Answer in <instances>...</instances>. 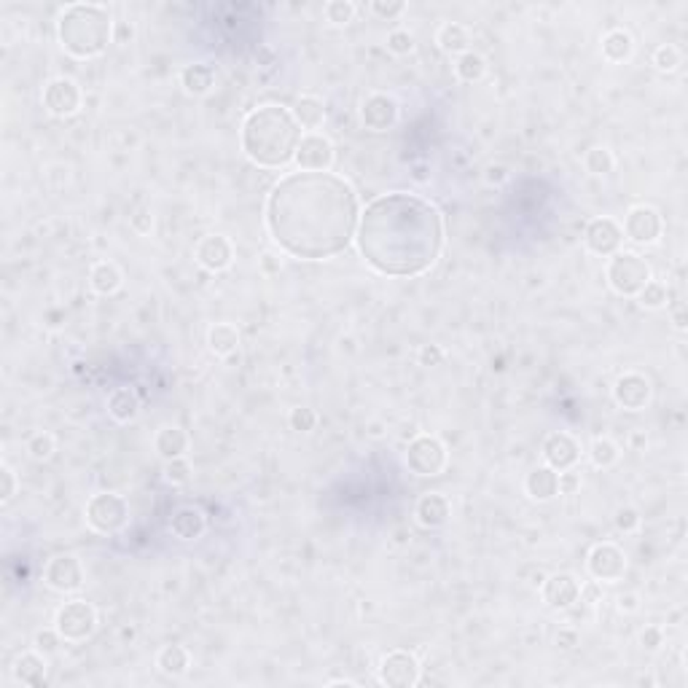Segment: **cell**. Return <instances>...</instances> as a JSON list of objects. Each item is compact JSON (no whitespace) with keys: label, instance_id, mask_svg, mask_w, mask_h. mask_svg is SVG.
Instances as JSON below:
<instances>
[{"label":"cell","instance_id":"obj_50","mask_svg":"<svg viewBox=\"0 0 688 688\" xmlns=\"http://www.w3.org/2000/svg\"><path fill=\"white\" fill-rule=\"evenodd\" d=\"M130 226L138 231V234H151L154 231V213L148 207H138L132 215H130Z\"/></svg>","mask_w":688,"mask_h":688},{"label":"cell","instance_id":"obj_54","mask_svg":"<svg viewBox=\"0 0 688 688\" xmlns=\"http://www.w3.org/2000/svg\"><path fill=\"white\" fill-rule=\"evenodd\" d=\"M508 178H511V172H508L506 164H490V167L484 170V180H487L490 186H503Z\"/></svg>","mask_w":688,"mask_h":688},{"label":"cell","instance_id":"obj_27","mask_svg":"<svg viewBox=\"0 0 688 688\" xmlns=\"http://www.w3.org/2000/svg\"><path fill=\"white\" fill-rule=\"evenodd\" d=\"M89 288L97 296H116L124 288V269L116 261H97L89 269Z\"/></svg>","mask_w":688,"mask_h":688},{"label":"cell","instance_id":"obj_40","mask_svg":"<svg viewBox=\"0 0 688 688\" xmlns=\"http://www.w3.org/2000/svg\"><path fill=\"white\" fill-rule=\"evenodd\" d=\"M680 65H683V52L675 46V44H661V46H656V52H653V68L659 71V73H675V71H680Z\"/></svg>","mask_w":688,"mask_h":688},{"label":"cell","instance_id":"obj_31","mask_svg":"<svg viewBox=\"0 0 688 688\" xmlns=\"http://www.w3.org/2000/svg\"><path fill=\"white\" fill-rule=\"evenodd\" d=\"M156 669L167 677H183L191 669V650L180 642H170L156 653Z\"/></svg>","mask_w":688,"mask_h":688},{"label":"cell","instance_id":"obj_53","mask_svg":"<svg viewBox=\"0 0 688 688\" xmlns=\"http://www.w3.org/2000/svg\"><path fill=\"white\" fill-rule=\"evenodd\" d=\"M578 645H581V634H578L573 626H562V629L557 632V648L573 650V648H578Z\"/></svg>","mask_w":688,"mask_h":688},{"label":"cell","instance_id":"obj_22","mask_svg":"<svg viewBox=\"0 0 688 688\" xmlns=\"http://www.w3.org/2000/svg\"><path fill=\"white\" fill-rule=\"evenodd\" d=\"M12 675L20 685H30V688H41L46 685L49 680V661H46V653L41 650H25L14 659V667H12Z\"/></svg>","mask_w":688,"mask_h":688},{"label":"cell","instance_id":"obj_38","mask_svg":"<svg viewBox=\"0 0 688 688\" xmlns=\"http://www.w3.org/2000/svg\"><path fill=\"white\" fill-rule=\"evenodd\" d=\"M25 452H28L30 460L46 463V460H52V455L57 452V439H55L49 431H38V433H33V436L28 439Z\"/></svg>","mask_w":688,"mask_h":688},{"label":"cell","instance_id":"obj_43","mask_svg":"<svg viewBox=\"0 0 688 688\" xmlns=\"http://www.w3.org/2000/svg\"><path fill=\"white\" fill-rule=\"evenodd\" d=\"M369 9H372V14H374L377 20H382V22H396V20H401V17L407 14L409 6L404 4V0H374Z\"/></svg>","mask_w":688,"mask_h":688},{"label":"cell","instance_id":"obj_4","mask_svg":"<svg viewBox=\"0 0 688 688\" xmlns=\"http://www.w3.org/2000/svg\"><path fill=\"white\" fill-rule=\"evenodd\" d=\"M57 41L76 60L100 57L113 44V20L108 6L71 4L57 20Z\"/></svg>","mask_w":688,"mask_h":688},{"label":"cell","instance_id":"obj_58","mask_svg":"<svg viewBox=\"0 0 688 688\" xmlns=\"http://www.w3.org/2000/svg\"><path fill=\"white\" fill-rule=\"evenodd\" d=\"M412 170H415V180H417V183H428V180H431L428 164H415Z\"/></svg>","mask_w":688,"mask_h":688},{"label":"cell","instance_id":"obj_45","mask_svg":"<svg viewBox=\"0 0 688 688\" xmlns=\"http://www.w3.org/2000/svg\"><path fill=\"white\" fill-rule=\"evenodd\" d=\"M613 522H616V530L624 533V535H632V533H637V530L642 527V516H640V511H637L634 506H621V508H616Z\"/></svg>","mask_w":688,"mask_h":688},{"label":"cell","instance_id":"obj_32","mask_svg":"<svg viewBox=\"0 0 688 688\" xmlns=\"http://www.w3.org/2000/svg\"><path fill=\"white\" fill-rule=\"evenodd\" d=\"M207 348L218 358H229L239 350V331L234 323H215L207 328Z\"/></svg>","mask_w":688,"mask_h":688},{"label":"cell","instance_id":"obj_2","mask_svg":"<svg viewBox=\"0 0 688 688\" xmlns=\"http://www.w3.org/2000/svg\"><path fill=\"white\" fill-rule=\"evenodd\" d=\"M356 248L385 277H420L444 250V218L428 199L390 191L361 210Z\"/></svg>","mask_w":688,"mask_h":688},{"label":"cell","instance_id":"obj_46","mask_svg":"<svg viewBox=\"0 0 688 688\" xmlns=\"http://www.w3.org/2000/svg\"><path fill=\"white\" fill-rule=\"evenodd\" d=\"M17 492H20V476L9 463H4L0 466V503L4 506L12 503Z\"/></svg>","mask_w":688,"mask_h":688},{"label":"cell","instance_id":"obj_37","mask_svg":"<svg viewBox=\"0 0 688 688\" xmlns=\"http://www.w3.org/2000/svg\"><path fill=\"white\" fill-rule=\"evenodd\" d=\"M323 14H325V22H331L333 28H348L356 20L358 6L353 0H328L323 6Z\"/></svg>","mask_w":688,"mask_h":688},{"label":"cell","instance_id":"obj_23","mask_svg":"<svg viewBox=\"0 0 688 688\" xmlns=\"http://www.w3.org/2000/svg\"><path fill=\"white\" fill-rule=\"evenodd\" d=\"M524 492L530 500L535 503H551L559 495V471L543 466H535L527 476H524Z\"/></svg>","mask_w":688,"mask_h":688},{"label":"cell","instance_id":"obj_60","mask_svg":"<svg viewBox=\"0 0 688 688\" xmlns=\"http://www.w3.org/2000/svg\"><path fill=\"white\" fill-rule=\"evenodd\" d=\"M369 436L372 439H382L385 436V425L382 423H369Z\"/></svg>","mask_w":688,"mask_h":688},{"label":"cell","instance_id":"obj_41","mask_svg":"<svg viewBox=\"0 0 688 688\" xmlns=\"http://www.w3.org/2000/svg\"><path fill=\"white\" fill-rule=\"evenodd\" d=\"M385 46H388V52L396 55V57H409V55L417 49V38H415L412 30L399 28V30H390V33H388Z\"/></svg>","mask_w":688,"mask_h":688},{"label":"cell","instance_id":"obj_57","mask_svg":"<svg viewBox=\"0 0 688 688\" xmlns=\"http://www.w3.org/2000/svg\"><path fill=\"white\" fill-rule=\"evenodd\" d=\"M546 575H549V573H546L543 567H533V575H524V583H527L530 589H535V592H538V589L543 586Z\"/></svg>","mask_w":688,"mask_h":688},{"label":"cell","instance_id":"obj_52","mask_svg":"<svg viewBox=\"0 0 688 688\" xmlns=\"http://www.w3.org/2000/svg\"><path fill=\"white\" fill-rule=\"evenodd\" d=\"M135 41V25L127 20H116L113 22V44L116 46H130Z\"/></svg>","mask_w":688,"mask_h":688},{"label":"cell","instance_id":"obj_29","mask_svg":"<svg viewBox=\"0 0 688 688\" xmlns=\"http://www.w3.org/2000/svg\"><path fill=\"white\" fill-rule=\"evenodd\" d=\"M296 124L306 132H317L325 124V103L315 95H298L290 105Z\"/></svg>","mask_w":688,"mask_h":688},{"label":"cell","instance_id":"obj_5","mask_svg":"<svg viewBox=\"0 0 688 688\" xmlns=\"http://www.w3.org/2000/svg\"><path fill=\"white\" fill-rule=\"evenodd\" d=\"M605 280L616 296L634 298L645 288V282L653 280V274H650V264L640 253L618 250L605 264Z\"/></svg>","mask_w":688,"mask_h":688},{"label":"cell","instance_id":"obj_56","mask_svg":"<svg viewBox=\"0 0 688 688\" xmlns=\"http://www.w3.org/2000/svg\"><path fill=\"white\" fill-rule=\"evenodd\" d=\"M616 605H618L621 613H637L640 610V594L637 592H624V594H618Z\"/></svg>","mask_w":688,"mask_h":688},{"label":"cell","instance_id":"obj_13","mask_svg":"<svg viewBox=\"0 0 688 688\" xmlns=\"http://www.w3.org/2000/svg\"><path fill=\"white\" fill-rule=\"evenodd\" d=\"M336 159V148L333 143L320 135V132H304L293 156V164L301 172H331Z\"/></svg>","mask_w":688,"mask_h":688},{"label":"cell","instance_id":"obj_14","mask_svg":"<svg viewBox=\"0 0 688 688\" xmlns=\"http://www.w3.org/2000/svg\"><path fill=\"white\" fill-rule=\"evenodd\" d=\"M361 124L369 132H388L399 124L401 119V105L393 95L388 92H372L364 97L361 108H358Z\"/></svg>","mask_w":688,"mask_h":688},{"label":"cell","instance_id":"obj_18","mask_svg":"<svg viewBox=\"0 0 688 688\" xmlns=\"http://www.w3.org/2000/svg\"><path fill=\"white\" fill-rule=\"evenodd\" d=\"M541 455L543 463L554 471H567L575 468L581 460V444L575 436H570L567 431H554L543 439L541 444Z\"/></svg>","mask_w":688,"mask_h":688},{"label":"cell","instance_id":"obj_48","mask_svg":"<svg viewBox=\"0 0 688 688\" xmlns=\"http://www.w3.org/2000/svg\"><path fill=\"white\" fill-rule=\"evenodd\" d=\"M447 361V350L441 348V344H420L417 350V364L425 366V369H436Z\"/></svg>","mask_w":688,"mask_h":688},{"label":"cell","instance_id":"obj_30","mask_svg":"<svg viewBox=\"0 0 688 688\" xmlns=\"http://www.w3.org/2000/svg\"><path fill=\"white\" fill-rule=\"evenodd\" d=\"M602 57L610 65H624L634 57V38L624 28H613L602 36Z\"/></svg>","mask_w":688,"mask_h":688},{"label":"cell","instance_id":"obj_61","mask_svg":"<svg viewBox=\"0 0 688 688\" xmlns=\"http://www.w3.org/2000/svg\"><path fill=\"white\" fill-rule=\"evenodd\" d=\"M325 685H356V680H348V677H333V680H328Z\"/></svg>","mask_w":688,"mask_h":688},{"label":"cell","instance_id":"obj_35","mask_svg":"<svg viewBox=\"0 0 688 688\" xmlns=\"http://www.w3.org/2000/svg\"><path fill=\"white\" fill-rule=\"evenodd\" d=\"M586 455H589V463H592L594 468L610 471V468L618 466V460H621V447H618L613 439H608V436H597V439H592Z\"/></svg>","mask_w":688,"mask_h":688},{"label":"cell","instance_id":"obj_8","mask_svg":"<svg viewBox=\"0 0 688 688\" xmlns=\"http://www.w3.org/2000/svg\"><path fill=\"white\" fill-rule=\"evenodd\" d=\"M55 626L65 642H87L97 632V608L89 600H68L55 613Z\"/></svg>","mask_w":688,"mask_h":688},{"label":"cell","instance_id":"obj_16","mask_svg":"<svg viewBox=\"0 0 688 688\" xmlns=\"http://www.w3.org/2000/svg\"><path fill=\"white\" fill-rule=\"evenodd\" d=\"M84 581H87V573H84V565L76 554H57L44 567V583L52 592L73 594L84 586Z\"/></svg>","mask_w":688,"mask_h":688},{"label":"cell","instance_id":"obj_44","mask_svg":"<svg viewBox=\"0 0 688 688\" xmlns=\"http://www.w3.org/2000/svg\"><path fill=\"white\" fill-rule=\"evenodd\" d=\"M164 479L175 487H183L191 482V463L189 457H175V460H167L164 463Z\"/></svg>","mask_w":688,"mask_h":688},{"label":"cell","instance_id":"obj_15","mask_svg":"<svg viewBox=\"0 0 688 688\" xmlns=\"http://www.w3.org/2000/svg\"><path fill=\"white\" fill-rule=\"evenodd\" d=\"M583 245L592 256L610 258L613 253L621 250L624 245V229L616 218L610 215H597L586 223L583 229Z\"/></svg>","mask_w":688,"mask_h":688},{"label":"cell","instance_id":"obj_28","mask_svg":"<svg viewBox=\"0 0 688 688\" xmlns=\"http://www.w3.org/2000/svg\"><path fill=\"white\" fill-rule=\"evenodd\" d=\"M108 415L119 423V425H130L140 417V409H143V401L138 396L135 388H116L111 396H108Z\"/></svg>","mask_w":688,"mask_h":688},{"label":"cell","instance_id":"obj_33","mask_svg":"<svg viewBox=\"0 0 688 688\" xmlns=\"http://www.w3.org/2000/svg\"><path fill=\"white\" fill-rule=\"evenodd\" d=\"M436 44L444 55H463L471 49V30L460 22H444L436 30Z\"/></svg>","mask_w":688,"mask_h":688},{"label":"cell","instance_id":"obj_6","mask_svg":"<svg viewBox=\"0 0 688 688\" xmlns=\"http://www.w3.org/2000/svg\"><path fill=\"white\" fill-rule=\"evenodd\" d=\"M447 463H449V449L433 433H417L407 444L404 466L409 468V474H415L420 479H433V476L444 474Z\"/></svg>","mask_w":688,"mask_h":688},{"label":"cell","instance_id":"obj_20","mask_svg":"<svg viewBox=\"0 0 688 688\" xmlns=\"http://www.w3.org/2000/svg\"><path fill=\"white\" fill-rule=\"evenodd\" d=\"M541 597L551 610H570L581 600V581L573 573L546 575L541 586Z\"/></svg>","mask_w":688,"mask_h":688},{"label":"cell","instance_id":"obj_1","mask_svg":"<svg viewBox=\"0 0 688 688\" xmlns=\"http://www.w3.org/2000/svg\"><path fill=\"white\" fill-rule=\"evenodd\" d=\"M264 221L282 253L301 261H325L356 242L361 205L344 178L298 170L272 186Z\"/></svg>","mask_w":688,"mask_h":688},{"label":"cell","instance_id":"obj_51","mask_svg":"<svg viewBox=\"0 0 688 688\" xmlns=\"http://www.w3.org/2000/svg\"><path fill=\"white\" fill-rule=\"evenodd\" d=\"M583 479L575 468H567V471H559V495H575L581 490Z\"/></svg>","mask_w":688,"mask_h":688},{"label":"cell","instance_id":"obj_24","mask_svg":"<svg viewBox=\"0 0 688 688\" xmlns=\"http://www.w3.org/2000/svg\"><path fill=\"white\" fill-rule=\"evenodd\" d=\"M207 530V516L202 508L197 506H180L172 516H170V533L178 541H199Z\"/></svg>","mask_w":688,"mask_h":688},{"label":"cell","instance_id":"obj_25","mask_svg":"<svg viewBox=\"0 0 688 688\" xmlns=\"http://www.w3.org/2000/svg\"><path fill=\"white\" fill-rule=\"evenodd\" d=\"M191 449V439L180 425H162L154 436V452L167 463L175 457H186Z\"/></svg>","mask_w":688,"mask_h":688},{"label":"cell","instance_id":"obj_26","mask_svg":"<svg viewBox=\"0 0 688 688\" xmlns=\"http://www.w3.org/2000/svg\"><path fill=\"white\" fill-rule=\"evenodd\" d=\"M178 81H180V87H183L186 95H191V97H205V95H210L213 87H215V68L207 65V63L183 65Z\"/></svg>","mask_w":688,"mask_h":688},{"label":"cell","instance_id":"obj_47","mask_svg":"<svg viewBox=\"0 0 688 688\" xmlns=\"http://www.w3.org/2000/svg\"><path fill=\"white\" fill-rule=\"evenodd\" d=\"M63 640H65V637L57 632V626L38 629V632H36V637H33V648H36V650H41V653H46V656H52V653H57V650H60Z\"/></svg>","mask_w":688,"mask_h":688},{"label":"cell","instance_id":"obj_39","mask_svg":"<svg viewBox=\"0 0 688 688\" xmlns=\"http://www.w3.org/2000/svg\"><path fill=\"white\" fill-rule=\"evenodd\" d=\"M637 304L642 309H664L667 306V298H669V290L661 280H648L645 288L634 296Z\"/></svg>","mask_w":688,"mask_h":688},{"label":"cell","instance_id":"obj_3","mask_svg":"<svg viewBox=\"0 0 688 688\" xmlns=\"http://www.w3.org/2000/svg\"><path fill=\"white\" fill-rule=\"evenodd\" d=\"M301 140V127L296 124L290 108L277 103H264L253 108L239 127V148L261 170H282L293 162Z\"/></svg>","mask_w":688,"mask_h":688},{"label":"cell","instance_id":"obj_10","mask_svg":"<svg viewBox=\"0 0 688 688\" xmlns=\"http://www.w3.org/2000/svg\"><path fill=\"white\" fill-rule=\"evenodd\" d=\"M41 103H44V108H46L49 116H55V119H71V116H76V113L81 111V105H84V92H81V87H79L76 79H71V76H57V79H52V81L44 87Z\"/></svg>","mask_w":688,"mask_h":688},{"label":"cell","instance_id":"obj_21","mask_svg":"<svg viewBox=\"0 0 688 688\" xmlns=\"http://www.w3.org/2000/svg\"><path fill=\"white\" fill-rule=\"evenodd\" d=\"M415 519L425 530H439L452 519V500L441 492H425L415 506Z\"/></svg>","mask_w":688,"mask_h":688},{"label":"cell","instance_id":"obj_36","mask_svg":"<svg viewBox=\"0 0 688 688\" xmlns=\"http://www.w3.org/2000/svg\"><path fill=\"white\" fill-rule=\"evenodd\" d=\"M583 167H586V172H589V175H594V178H605V175H610V172L616 170V156H613V151H610V148H605V146H594V148H589V151L583 154Z\"/></svg>","mask_w":688,"mask_h":688},{"label":"cell","instance_id":"obj_17","mask_svg":"<svg viewBox=\"0 0 688 688\" xmlns=\"http://www.w3.org/2000/svg\"><path fill=\"white\" fill-rule=\"evenodd\" d=\"M653 399V385L640 372H624L613 385V401L624 412H642Z\"/></svg>","mask_w":688,"mask_h":688},{"label":"cell","instance_id":"obj_19","mask_svg":"<svg viewBox=\"0 0 688 688\" xmlns=\"http://www.w3.org/2000/svg\"><path fill=\"white\" fill-rule=\"evenodd\" d=\"M194 258L202 269L218 274L234 264V245L226 234H205L194 248Z\"/></svg>","mask_w":688,"mask_h":688},{"label":"cell","instance_id":"obj_42","mask_svg":"<svg viewBox=\"0 0 688 688\" xmlns=\"http://www.w3.org/2000/svg\"><path fill=\"white\" fill-rule=\"evenodd\" d=\"M317 423H320V417H317V412L309 409V407H296V409L288 412V425H290V431H296V433H312V431L317 428Z\"/></svg>","mask_w":688,"mask_h":688},{"label":"cell","instance_id":"obj_9","mask_svg":"<svg viewBox=\"0 0 688 688\" xmlns=\"http://www.w3.org/2000/svg\"><path fill=\"white\" fill-rule=\"evenodd\" d=\"M377 675H380V683L388 688H415L423 677V664L412 650L396 648L380 659Z\"/></svg>","mask_w":688,"mask_h":688},{"label":"cell","instance_id":"obj_12","mask_svg":"<svg viewBox=\"0 0 688 688\" xmlns=\"http://www.w3.org/2000/svg\"><path fill=\"white\" fill-rule=\"evenodd\" d=\"M624 239L634 245H656L664 234V218L653 205H634L624 215Z\"/></svg>","mask_w":688,"mask_h":688},{"label":"cell","instance_id":"obj_11","mask_svg":"<svg viewBox=\"0 0 688 688\" xmlns=\"http://www.w3.org/2000/svg\"><path fill=\"white\" fill-rule=\"evenodd\" d=\"M629 559L626 551L610 541L594 543L586 554V570L597 583H616L626 575Z\"/></svg>","mask_w":688,"mask_h":688},{"label":"cell","instance_id":"obj_34","mask_svg":"<svg viewBox=\"0 0 688 688\" xmlns=\"http://www.w3.org/2000/svg\"><path fill=\"white\" fill-rule=\"evenodd\" d=\"M455 76L463 81V84H479L484 76H487V60L484 55L468 49L463 55L455 57Z\"/></svg>","mask_w":688,"mask_h":688},{"label":"cell","instance_id":"obj_55","mask_svg":"<svg viewBox=\"0 0 688 688\" xmlns=\"http://www.w3.org/2000/svg\"><path fill=\"white\" fill-rule=\"evenodd\" d=\"M258 266H261L264 274H277L282 269V256L280 253H264L258 258Z\"/></svg>","mask_w":688,"mask_h":688},{"label":"cell","instance_id":"obj_59","mask_svg":"<svg viewBox=\"0 0 688 688\" xmlns=\"http://www.w3.org/2000/svg\"><path fill=\"white\" fill-rule=\"evenodd\" d=\"M672 325H675L677 331H685V309H683V306H677V309L672 312Z\"/></svg>","mask_w":688,"mask_h":688},{"label":"cell","instance_id":"obj_7","mask_svg":"<svg viewBox=\"0 0 688 688\" xmlns=\"http://www.w3.org/2000/svg\"><path fill=\"white\" fill-rule=\"evenodd\" d=\"M87 524L100 535H116L130 524V506L116 492H97L87 500L84 508Z\"/></svg>","mask_w":688,"mask_h":688},{"label":"cell","instance_id":"obj_49","mask_svg":"<svg viewBox=\"0 0 688 688\" xmlns=\"http://www.w3.org/2000/svg\"><path fill=\"white\" fill-rule=\"evenodd\" d=\"M640 645H642L645 650L656 653V650L664 645V629H661L659 624H650V626H645V629L640 632Z\"/></svg>","mask_w":688,"mask_h":688}]
</instances>
